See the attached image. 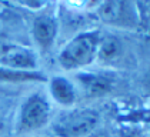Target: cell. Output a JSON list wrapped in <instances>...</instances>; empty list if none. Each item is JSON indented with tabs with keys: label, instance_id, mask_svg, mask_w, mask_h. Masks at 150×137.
Masks as SVG:
<instances>
[{
	"label": "cell",
	"instance_id": "9c48e42d",
	"mask_svg": "<svg viewBox=\"0 0 150 137\" xmlns=\"http://www.w3.org/2000/svg\"><path fill=\"white\" fill-rule=\"evenodd\" d=\"M47 76L40 70H17L0 66V83L26 84V83H46Z\"/></svg>",
	"mask_w": 150,
	"mask_h": 137
},
{
	"label": "cell",
	"instance_id": "277c9868",
	"mask_svg": "<svg viewBox=\"0 0 150 137\" xmlns=\"http://www.w3.org/2000/svg\"><path fill=\"white\" fill-rule=\"evenodd\" d=\"M94 11L97 17L107 26L123 29V30H137L140 27L136 1L107 0L99 3Z\"/></svg>",
	"mask_w": 150,
	"mask_h": 137
},
{
	"label": "cell",
	"instance_id": "52a82bcc",
	"mask_svg": "<svg viewBox=\"0 0 150 137\" xmlns=\"http://www.w3.org/2000/svg\"><path fill=\"white\" fill-rule=\"evenodd\" d=\"M57 34L59 23L54 16L42 13L35 19L33 26H32V37L40 52H43V53L50 52L56 42Z\"/></svg>",
	"mask_w": 150,
	"mask_h": 137
},
{
	"label": "cell",
	"instance_id": "7a4b0ae2",
	"mask_svg": "<svg viewBox=\"0 0 150 137\" xmlns=\"http://www.w3.org/2000/svg\"><path fill=\"white\" fill-rule=\"evenodd\" d=\"M52 120V103L45 93L36 91L24 99L16 117V133L30 134L46 127Z\"/></svg>",
	"mask_w": 150,
	"mask_h": 137
},
{
	"label": "cell",
	"instance_id": "5bb4252c",
	"mask_svg": "<svg viewBox=\"0 0 150 137\" xmlns=\"http://www.w3.org/2000/svg\"><path fill=\"white\" fill-rule=\"evenodd\" d=\"M3 127H4V123H3V119H1V116H0V133L3 131Z\"/></svg>",
	"mask_w": 150,
	"mask_h": 137
},
{
	"label": "cell",
	"instance_id": "5b68a950",
	"mask_svg": "<svg viewBox=\"0 0 150 137\" xmlns=\"http://www.w3.org/2000/svg\"><path fill=\"white\" fill-rule=\"evenodd\" d=\"M76 87L83 91L86 97H103L109 94L115 87V80L112 76L100 73V71H90L81 70L77 71L76 76Z\"/></svg>",
	"mask_w": 150,
	"mask_h": 137
},
{
	"label": "cell",
	"instance_id": "6da1fadb",
	"mask_svg": "<svg viewBox=\"0 0 150 137\" xmlns=\"http://www.w3.org/2000/svg\"><path fill=\"white\" fill-rule=\"evenodd\" d=\"M102 33L99 30H86L73 36L59 50L57 61L66 71H81L92 66L97 59L99 42Z\"/></svg>",
	"mask_w": 150,
	"mask_h": 137
},
{
	"label": "cell",
	"instance_id": "ba28073f",
	"mask_svg": "<svg viewBox=\"0 0 150 137\" xmlns=\"http://www.w3.org/2000/svg\"><path fill=\"white\" fill-rule=\"evenodd\" d=\"M47 90L50 99L63 109L69 110L74 107L77 100V87L69 77L57 74L47 79Z\"/></svg>",
	"mask_w": 150,
	"mask_h": 137
},
{
	"label": "cell",
	"instance_id": "30bf717a",
	"mask_svg": "<svg viewBox=\"0 0 150 137\" xmlns=\"http://www.w3.org/2000/svg\"><path fill=\"white\" fill-rule=\"evenodd\" d=\"M122 53H123V44L116 36L102 34L97 49V59H96L97 61L103 64H112L120 59Z\"/></svg>",
	"mask_w": 150,
	"mask_h": 137
},
{
	"label": "cell",
	"instance_id": "9a60e30c",
	"mask_svg": "<svg viewBox=\"0 0 150 137\" xmlns=\"http://www.w3.org/2000/svg\"><path fill=\"white\" fill-rule=\"evenodd\" d=\"M147 136H149V137H150V129H149V133H147Z\"/></svg>",
	"mask_w": 150,
	"mask_h": 137
},
{
	"label": "cell",
	"instance_id": "3957f363",
	"mask_svg": "<svg viewBox=\"0 0 150 137\" xmlns=\"http://www.w3.org/2000/svg\"><path fill=\"white\" fill-rule=\"evenodd\" d=\"M99 114L92 109H69L53 121L56 137H87L97 130Z\"/></svg>",
	"mask_w": 150,
	"mask_h": 137
},
{
	"label": "cell",
	"instance_id": "8992f818",
	"mask_svg": "<svg viewBox=\"0 0 150 137\" xmlns=\"http://www.w3.org/2000/svg\"><path fill=\"white\" fill-rule=\"evenodd\" d=\"M0 66L17 70H39V60L33 49L9 43L0 56Z\"/></svg>",
	"mask_w": 150,
	"mask_h": 137
},
{
	"label": "cell",
	"instance_id": "8fae6325",
	"mask_svg": "<svg viewBox=\"0 0 150 137\" xmlns=\"http://www.w3.org/2000/svg\"><path fill=\"white\" fill-rule=\"evenodd\" d=\"M143 84H144V89L147 90V93H150V68L147 70V71H146V74H144Z\"/></svg>",
	"mask_w": 150,
	"mask_h": 137
},
{
	"label": "cell",
	"instance_id": "4fadbf2b",
	"mask_svg": "<svg viewBox=\"0 0 150 137\" xmlns=\"http://www.w3.org/2000/svg\"><path fill=\"white\" fill-rule=\"evenodd\" d=\"M7 44H9V43H4V42H1V40H0V56H1V54H3V52L6 50Z\"/></svg>",
	"mask_w": 150,
	"mask_h": 137
},
{
	"label": "cell",
	"instance_id": "7c38bea8",
	"mask_svg": "<svg viewBox=\"0 0 150 137\" xmlns=\"http://www.w3.org/2000/svg\"><path fill=\"white\" fill-rule=\"evenodd\" d=\"M87 137H112V136H109L106 131H97L96 130V131H93L92 134H89Z\"/></svg>",
	"mask_w": 150,
	"mask_h": 137
}]
</instances>
